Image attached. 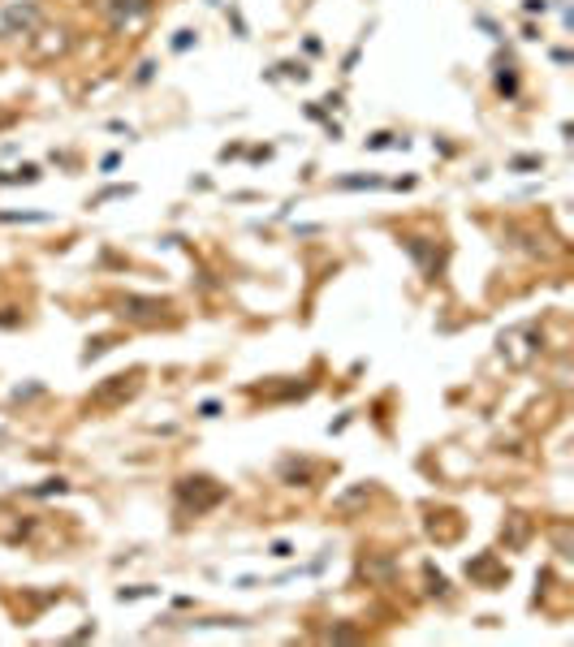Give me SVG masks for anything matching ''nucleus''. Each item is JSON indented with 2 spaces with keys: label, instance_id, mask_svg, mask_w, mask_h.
Here are the masks:
<instances>
[{
  "label": "nucleus",
  "instance_id": "26",
  "mask_svg": "<svg viewBox=\"0 0 574 647\" xmlns=\"http://www.w3.org/2000/svg\"><path fill=\"white\" fill-rule=\"evenodd\" d=\"M523 13H548V0H523Z\"/></svg>",
  "mask_w": 574,
  "mask_h": 647
},
{
  "label": "nucleus",
  "instance_id": "4",
  "mask_svg": "<svg viewBox=\"0 0 574 647\" xmlns=\"http://www.w3.org/2000/svg\"><path fill=\"white\" fill-rule=\"evenodd\" d=\"M39 26H43V9L35 5V0H9V5L0 9V35H22V39H31Z\"/></svg>",
  "mask_w": 574,
  "mask_h": 647
},
{
  "label": "nucleus",
  "instance_id": "1",
  "mask_svg": "<svg viewBox=\"0 0 574 647\" xmlns=\"http://www.w3.org/2000/svg\"><path fill=\"white\" fill-rule=\"evenodd\" d=\"M173 497H177L182 514H194V518H199V514L216 509V505L225 501V483H216L212 475H186V479H177Z\"/></svg>",
  "mask_w": 574,
  "mask_h": 647
},
{
  "label": "nucleus",
  "instance_id": "22",
  "mask_svg": "<svg viewBox=\"0 0 574 647\" xmlns=\"http://www.w3.org/2000/svg\"><path fill=\"white\" fill-rule=\"evenodd\" d=\"M194 48V31H177L173 35V52H190Z\"/></svg>",
  "mask_w": 574,
  "mask_h": 647
},
{
  "label": "nucleus",
  "instance_id": "12",
  "mask_svg": "<svg viewBox=\"0 0 574 647\" xmlns=\"http://www.w3.org/2000/svg\"><path fill=\"white\" fill-rule=\"evenodd\" d=\"M402 246H406V255L419 263V267H432V259H436V242H428V238H402Z\"/></svg>",
  "mask_w": 574,
  "mask_h": 647
},
{
  "label": "nucleus",
  "instance_id": "7",
  "mask_svg": "<svg viewBox=\"0 0 574 647\" xmlns=\"http://www.w3.org/2000/svg\"><path fill=\"white\" fill-rule=\"evenodd\" d=\"M169 311V302H160V298H143V294H126L121 302H117V315L121 319H130V324H160V315Z\"/></svg>",
  "mask_w": 574,
  "mask_h": 647
},
{
  "label": "nucleus",
  "instance_id": "14",
  "mask_svg": "<svg viewBox=\"0 0 574 647\" xmlns=\"http://www.w3.org/2000/svg\"><path fill=\"white\" fill-rule=\"evenodd\" d=\"M363 578H380V582H389L393 574H397V565L389 561V557H363Z\"/></svg>",
  "mask_w": 574,
  "mask_h": 647
},
{
  "label": "nucleus",
  "instance_id": "5",
  "mask_svg": "<svg viewBox=\"0 0 574 647\" xmlns=\"http://www.w3.org/2000/svg\"><path fill=\"white\" fill-rule=\"evenodd\" d=\"M70 31L65 26H39L35 35H31V52L26 57L35 61V65H48V61H57V57H65L70 52Z\"/></svg>",
  "mask_w": 574,
  "mask_h": 647
},
{
  "label": "nucleus",
  "instance_id": "15",
  "mask_svg": "<svg viewBox=\"0 0 574 647\" xmlns=\"http://www.w3.org/2000/svg\"><path fill=\"white\" fill-rule=\"evenodd\" d=\"M544 169V155H509L505 160V173H540Z\"/></svg>",
  "mask_w": 574,
  "mask_h": 647
},
{
  "label": "nucleus",
  "instance_id": "13",
  "mask_svg": "<svg viewBox=\"0 0 574 647\" xmlns=\"http://www.w3.org/2000/svg\"><path fill=\"white\" fill-rule=\"evenodd\" d=\"M492 82H497V95H501V99H514V95H518V70H514L509 61H497V78H492Z\"/></svg>",
  "mask_w": 574,
  "mask_h": 647
},
{
  "label": "nucleus",
  "instance_id": "23",
  "mask_svg": "<svg viewBox=\"0 0 574 647\" xmlns=\"http://www.w3.org/2000/svg\"><path fill=\"white\" fill-rule=\"evenodd\" d=\"M368 147H372V151H385V147H397V138L380 130V134H372V138H368Z\"/></svg>",
  "mask_w": 574,
  "mask_h": 647
},
{
  "label": "nucleus",
  "instance_id": "3",
  "mask_svg": "<svg viewBox=\"0 0 574 647\" xmlns=\"http://www.w3.org/2000/svg\"><path fill=\"white\" fill-rule=\"evenodd\" d=\"M138 375L143 371H121V375H109L91 397H87V406L91 410H117V406H126L134 393H138Z\"/></svg>",
  "mask_w": 574,
  "mask_h": 647
},
{
  "label": "nucleus",
  "instance_id": "16",
  "mask_svg": "<svg viewBox=\"0 0 574 647\" xmlns=\"http://www.w3.org/2000/svg\"><path fill=\"white\" fill-rule=\"evenodd\" d=\"M333 186H337V190H376V186H385V182L372 177V173H354V177H337Z\"/></svg>",
  "mask_w": 574,
  "mask_h": 647
},
{
  "label": "nucleus",
  "instance_id": "6",
  "mask_svg": "<svg viewBox=\"0 0 574 647\" xmlns=\"http://www.w3.org/2000/svg\"><path fill=\"white\" fill-rule=\"evenodd\" d=\"M151 9H155V0H104V18H109V26H113V31H130V26H138Z\"/></svg>",
  "mask_w": 574,
  "mask_h": 647
},
{
  "label": "nucleus",
  "instance_id": "2",
  "mask_svg": "<svg viewBox=\"0 0 574 647\" xmlns=\"http://www.w3.org/2000/svg\"><path fill=\"white\" fill-rule=\"evenodd\" d=\"M544 350V337L536 333V324H514V328H505L501 337H497V354L505 358V367H514V371H523V367H531V358Z\"/></svg>",
  "mask_w": 574,
  "mask_h": 647
},
{
  "label": "nucleus",
  "instance_id": "21",
  "mask_svg": "<svg viewBox=\"0 0 574 647\" xmlns=\"http://www.w3.org/2000/svg\"><path fill=\"white\" fill-rule=\"evenodd\" d=\"M143 596H155V587H121V591H117L121 604H126V600H143Z\"/></svg>",
  "mask_w": 574,
  "mask_h": 647
},
{
  "label": "nucleus",
  "instance_id": "20",
  "mask_svg": "<svg viewBox=\"0 0 574 647\" xmlns=\"http://www.w3.org/2000/svg\"><path fill=\"white\" fill-rule=\"evenodd\" d=\"M277 70H281V74H285V78H298V82H307V78H311V70H307V65H302V61H281V65H277Z\"/></svg>",
  "mask_w": 574,
  "mask_h": 647
},
{
  "label": "nucleus",
  "instance_id": "27",
  "mask_svg": "<svg viewBox=\"0 0 574 647\" xmlns=\"http://www.w3.org/2000/svg\"><path fill=\"white\" fill-rule=\"evenodd\" d=\"M216 414H221L216 402H203V406H199V419H216Z\"/></svg>",
  "mask_w": 574,
  "mask_h": 647
},
{
  "label": "nucleus",
  "instance_id": "24",
  "mask_svg": "<svg viewBox=\"0 0 574 647\" xmlns=\"http://www.w3.org/2000/svg\"><path fill=\"white\" fill-rule=\"evenodd\" d=\"M35 492H39V497H48V492H65V479H48V483H39Z\"/></svg>",
  "mask_w": 574,
  "mask_h": 647
},
{
  "label": "nucleus",
  "instance_id": "8",
  "mask_svg": "<svg viewBox=\"0 0 574 647\" xmlns=\"http://www.w3.org/2000/svg\"><path fill=\"white\" fill-rule=\"evenodd\" d=\"M466 578L471 582H484V587H501L509 578V570L497 561V553H480L475 561H466Z\"/></svg>",
  "mask_w": 574,
  "mask_h": 647
},
{
  "label": "nucleus",
  "instance_id": "25",
  "mask_svg": "<svg viewBox=\"0 0 574 647\" xmlns=\"http://www.w3.org/2000/svg\"><path fill=\"white\" fill-rule=\"evenodd\" d=\"M268 553H272V557H277V561H285V557H294V548H289V544H285V539H277V544H272V548H268Z\"/></svg>",
  "mask_w": 574,
  "mask_h": 647
},
{
  "label": "nucleus",
  "instance_id": "29",
  "mask_svg": "<svg viewBox=\"0 0 574 647\" xmlns=\"http://www.w3.org/2000/svg\"><path fill=\"white\" fill-rule=\"evenodd\" d=\"M151 74H155V61H143L138 65V82H151Z\"/></svg>",
  "mask_w": 574,
  "mask_h": 647
},
{
  "label": "nucleus",
  "instance_id": "18",
  "mask_svg": "<svg viewBox=\"0 0 574 647\" xmlns=\"http://www.w3.org/2000/svg\"><path fill=\"white\" fill-rule=\"evenodd\" d=\"M126 194H134V186H104L95 199H91V207H99V203H109V199H126Z\"/></svg>",
  "mask_w": 574,
  "mask_h": 647
},
{
  "label": "nucleus",
  "instance_id": "17",
  "mask_svg": "<svg viewBox=\"0 0 574 647\" xmlns=\"http://www.w3.org/2000/svg\"><path fill=\"white\" fill-rule=\"evenodd\" d=\"M424 574H428V596H449V582H445V574H441V570L424 565Z\"/></svg>",
  "mask_w": 574,
  "mask_h": 647
},
{
  "label": "nucleus",
  "instance_id": "30",
  "mask_svg": "<svg viewBox=\"0 0 574 647\" xmlns=\"http://www.w3.org/2000/svg\"><path fill=\"white\" fill-rule=\"evenodd\" d=\"M13 121H18V117H13V113H5V108H0V130H5V126H13Z\"/></svg>",
  "mask_w": 574,
  "mask_h": 647
},
{
  "label": "nucleus",
  "instance_id": "9",
  "mask_svg": "<svg viewBox=\"0 0 574 647\" xmlns=\"http://www.w3.org/2000/svg\"><path fill=\"white\" fill-rule=\"evenodd\" d=\"M277 475L289 483V488H307L311 479H316V462H307V458H285L277 466Z\"/></svg>",
  "mask_w": 574,
  "mask_h": 647
},
{
  "label": "nucleus",
  "instance_id": "11",
  "mask_svg": "<svg viewBox=\"0 0 574 647\" xmlns=\"http://www.w3.org/2000/svg\"><path fill=\"white\" fill-rule=\"evenodd\" d=\"M372 492H376L372 483H354L350 492H341V497L333 501V509H337V514H354V509H363V505L372 501Z\"/></svg>",
  "mask_w": 574,
  "mask_h": 647
},
{
  "label": "nucleus",
  "instance_id": "19",
  "mask_svg": "<svg viewBox=\"0 0 574 647\" xmlns=\"http://www.w3.org/2000/svg\"><path fill=\"white\" fill-rule=\"evenodd\" d=\"M113 350V337H95V341H87V350H82V363H91V358H99V354H109Z\"/></svg>",
  "mask_w": 574,
  "mask_h": 647
},
{
  "label": "nucleus",
  "instance_id": "10",
  "mask_svg": "<svg viewBox=\"0 0 574 647\" xmlns=\"http://www.w3.org/2000/svg\"><path fill=\"white\" fill-rule=\"evenodd\" d=\"M501 539H505V548H527V539H531V518L527 514H509L505 526H501Z\"/></svg>",
  "mask_w": 574,
  "mask_h": 647
},
{
  "label": "nucleus",
  "instance_id": "28",
  "mask_svg": "<svg viewBox=\"0 0 574 647\" xmlns=\"http://www.w3.org/2000/svg\"><path fill=\"white\" fill-rule=\"evenodd\" d=\"M117 165H121V155H117V151H113V155H104V160H99V169H104V173H113V169H117Z\"/></svg>",
  "mask_w": 574,
  "mask_h": 647
}]
</instances>
